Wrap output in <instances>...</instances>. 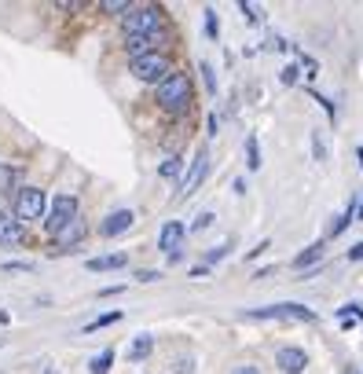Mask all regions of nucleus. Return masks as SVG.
Returning <instances> with one entry per match:
<instances>
[{"label":"nucleus","mask_w":363,"mask_h":374,"mask_svg":"<svg viewBox=\"0 0 363 374\" xmlns=\"http://www.w3.org/2000/svg\"><path fill=\"white\" fill-rule=\"evenodd\" d=\"M348 374H360V371H348Z\"/></svg>","instance_id":"33"},{"label":"nucleus","mask_w":363,"mask_h":374,"mask_svg":"<svg viewBox=\"0 0 363 374\" xmlns=\"http://www.w3.org/2000/svg\"><path fill=\"white\" fill-rule=\"evenodd\" d=\"M353 213H356V205L348 202V205H345V213H338V216H334V221H330V228H327V235H330V239H338L341 231H345L348 224H353Z\"/></svg>","instance_id":"15"},{"label":"nucleus","mask_w":363,"mask_h":374,"mask_svg":"<svg viewBox=\"0 0 363 374\" xmlns=\"http://www.w3.org/2000/svg\"><path fill=\"white\" fill-rule=\"evenodd\" d=\"M250 169H261V154H257V136H250Z\"/></svg>","instance_id":"22"},{"label":"nucleus","mask_w":363,"mask_h":374,"mask_svg":"<svg viewBox=\"0 0 363 374\" xmlns=\"http://www.w3.org/2000/svg\"><path fill=\"white\" fill-rule=\"evenodd\" d=\"M110 364H114V349H103V352L92 359V364H88V374H107Z\"/></svg>","instance_id":"18"},{"label":"nucleus","mask_w":363,"mask_h":374,"mask_svg":"<svg viewBox=\"0 0 363 374\" xmlns=\"http://www.w3.org/2000/svg\"><path fill=\"white\" fill-rule=\"evenodd\" d=\"M128 67H133V74L140 77V81H158L162 85L165 77H169V59L158 56V51H151V56H144V59H133Z\"/></svg>","instance_id":"6"},{"label":"nucleus","mask_w":363,"mask_h":374,"mask_svg":"<svg viewBox=\"0 0 363 374\" xmlns=\"http://www.w3.org/2000/svg\"><path fill=\"white\" fill-rule=\"evenodd\" d=\"M319 257H323V242H316V246H308L305 253H297V257H294V268H308V264H316Z\"/></svg>","instance_id":"17"},{"label":"nucleus","mask_w":363,"mask_h":374,"mask_svg":"<svg viewBox=\"0 0 363 374\" xmlns=\"http://www.w3.org/2000/svg\"><path fill=\"white\" fill-rule=\"evenodd\" d=\"M239 8H242V15L250 19V22H261V8H257V4H246V0H242Z\"/></svg>","instance_id":"21"},{"label":"nucleus","mask_w":363,"mask_h":374,"mask_svg":"<svg viewBox=\"0 0 363 374\" xmlns=\"http://www.w3.org/2000/svg\"><path fill=\"white\" fill-rule=\"evenodd\" d=\"M158 103L165 110H184L191 103V77L187 74H169L158 85Z\"/></svg>","instance_id":"1"},{"label":"nucleus","mask_w":363,"mask_h":374,"mask_svg":"<svg viewBox=\"0 0 363 374\" xmlns=\"http://www.w3.org/2000/svg\"><path fill=\"white\" fill-rule=\"evenodd\" d=\"M44 210H48V198H44L41 187H22V191H19V198H15V216H19V224H22V221H41Z\"/></svg>","instance_id":"4"},{"label":"nucleus","mask_w":363,"mask_h":374,"mask_svg":"<svg viewBox=\"0 0 363 374\" xmlns=\"http://www.w3.org/2000/svg\"><path fill=\"white\" fill-rule=\"evenodd\" d=\"M133 224H136V213H133V210H118V213H110L107 221L99 224V231H103L107 239H114V235H121V231H128Z\"/></svg>","instance_id":"10"},{"label":"nucleus","mask_w":363,"mask_h":374,"mask_svg":"<svg viewBox=\"0 0 363 374\" xmlns=\"http://www.w3.org/2000/svg\"><path fill=\"white\" fill-rule=\"evenodd\" d=\"M205 173H210V151L199 147V154H194V162H191L187 176L180 180V195H176V198H191L194 191H199V184L205 180Z\"/></svg>","instance_id":"7"},{"label":"nucleus","mask_w":363,"mask_h":374,"mask_svg":"<svg viewBox=\"0 0 363 374\" xmlns=\"http://www.w3.org/2000/svg\"><path fill=\"white\" fill-rule=\"evenodd\" d=\"M356 158H360V165H363V147H360V151H356Z\"/></svg>","instance_id":"31"},{"label":"nucleus","mask_w":363,"mask_h":374,"mask_svg":"<svg viewBox=\"0 0 363 374\" xmlns=\"http://www.w3.org/2000/svg\"><path fill=\"white\" fill-rule=\"evenodd\" d=\"M231 374H261V371H257V367H250V364H242V367H235Z\"/></svg>","instance_id":"30"},{"label":"nucleus","mask_w":363,"mask_h":374,"mask_svg":"<svg viewBox=\"0 0 363 374\" xmlns=\"http://www.w3.org/2000/svg\"><path fill=\"white\" fill-rule=\"evenodd\" d=\"M297 74H301V67H287L279 77H282V85H294V81H297Z\"/></svg>","instance_id":"26"},{"label":"nucleus","mask_w":363,"mask_h":374,"mask_svg":"<svg viewBox=\"0 0 363 374\" xmlns=\"http://www.w3.org/2000/svg\"><path fill=\"white\" fill-rule=\"evenodd\" d=\"M165 26L158 8H133L125 15V37H158V30Z\"/></svg>","instance_id":"2"},{"label":"nucleus","mask_w":363,"mask_h":374,"mask_svg":"<svg viewBox=\"0 0 363 374\" xmlns=\"http://www.w3.org/2000/svg\"><path fill=\"white\" fill-rule=\"evenodd\" d=\"M180 173V158H169V162H162V176H176Z\"/></svg>","instance_id":"23"},{"label":"nucleus","mask_w":363,"mask_h":374,"mask_svg":"<svg viewBox=\"0 0 363 374\" xmlns=\"http://www.w3.org/2000/svg\"><path fill=\"white\" fill-rule=\"evenodd\" d=\"M19 242H22V224L0 210V246H19Z\"/></svg>","instance_id":"11"},{"label":"nucleus","mask_w":363,"mask_h":374,"mask_svg":"<svg viewBox=\"0 0 363 374\" xmlns=\"http://www.w3.org/2000/svg\"><path fill=\"white\" fill-rule=\"evenodd\" d=\"M356 213H360V221H363V205H360V210H356Z\"/></svg>","instance_id":"32"},{"label":"nucleus","mask_w":363,"mask_h":374,"mask_svg":"<svg viewBox=\"0 0 363 374\" xmlns=\"http://www.w3.org/2000/svg\"><path fill=\"white\" fill-rule=\"evenodd\" d=\"M217 33H220V22H217V11H205V37H210V41H217Z\"/></svg>","instance_id":"20"},{"label":"nucleus","mask_w":363,"mask_h":374,"mask_svg":"<svg viewBox=\"0 0 363 374\" xmlns=\"http://www.w3.org/2000/svg\"><path fill=\"white\" fill-rule=\"evenodd\" d=\"M202 74H205V85H210V92H217V77H213V67H210V62H202Z\"/></svg>","instance_id":"27"},{"label":"nucleus","mask_w":363,"mask_h":374,"mask_svg":"<svg viewBox=\"0 0 363 374\" xmlns=\"http://www.w3.org/2000/svg\"><path fill=\"white\" fill-rule=\"evenodd\" d=\"M250 319H294V323H316V312L305 305H271V308H253Z\"/></svg>","instance_id":"5"},{"label":"nucleus","mask_w":363,"mask_h":374,"mask_svg":"<svg viewBox=\"0 0 363 374\" xmlns=\"http://www.w3.org/2000/svg\"><path fill=\"white\" fill-rule=\"evenodd\" d=\"M276 367L282 371V374H301L305 367H308V356H305V349H279L276 352Z\"/></svg>","instance_id":"8"},{"label":"nucleus","mask_w":363,"mask_h":374,"mask_svg":"<svg viewBox=\"0 0 363 374\" xmlns=\"http://www.w3.org/2000/svg\"><path fill=\"white\" fill-rule=\"evenodd\" d=\"M210 221H213V213H202L199 221H194V231H202V228H210Z\"/></svg>","instance_id":"28"},{"label":"nucleus","mask_w":363,"mask_h":374,"mask_svg":"<svg viewBox=\"0 0 363 374\" xmlns=\"http://www.w3.org/2000/svg\"><path fill=\"white\" fill-rule=\"evenodd\" d=\"M99 8H103V11H133L125 0H107V4H99Z\"/></svg>","instance_id":"24"},{"label":"nucleus","mask_w":363,"mask_h":374,"mask_svg":"<svg viewBox=\"0 0 363 374\" xmlns=\"http://www.w3.org/2000/svg\"><path fill=\"white\" fill-rule=\"evenodd\" d=\"M360 257H363V242H356V246L348 250V261H360Z\"/></svg>","instance_id":"29"},{"label":"nucleus","mask_w":363,"mask_h":374,"mask_svg":"<svg viewBox=\"0 0 363 374\" xmlns=\"http://www.w3.org/2000/svg\"><path fill=\"white\" fill-rule=\"evenodd\" d=\"M118 319H121V312H107V316H99V319H92V323H88L85 330L92 334V330H99V327H110V323H118Z\"/></svg>","instance_id":"19"},{"label":"nucleus","mask_w":363,"mask_h":374,"mask_svg":"<svg viewBox=\"0 0 363 374\" xmlns=\"http://www.w3.org/2000/svg\"><path fill=\"white\" fill-rule=\"evenodd\" d=\"M81 239H85V224H81V221H74L70 228H62L59 235H56V246H77Z\"/></svg>","instance_id":"14"},{"label":"nucleus","mask_w":363,"mask_h":374,"mask_svg":"<svg viewBox=\"0 0 363 374\" xmlns=\"http://www.w3.org/2000/svg\"><path fill=\"white\" fill-rule=\"evenodd\" d=\"M154 349V338H147V334H140V338L128 345V359H144L147 352Z\"/></svg>","instance_id":"16"},{"label":"nucleus","mask_w":363,"mask_h":374,"mask_svg":"<svg viewBox=\"0 0 363 374\" xmlns=\"http://www.w3.org/2000/svg\"><path fill=\"white\" fill-rule=\"evenodd\" d=\"M301 70H308V77H316V70H319V62H316L312 56H301Z\"/></svg>","instance_id":"25"},{"label":"nucleus","mask_w":363,"mask_h":374,"mask_svg":"<svg viewBox=\"0 0 363 374\" xmlns=\"http://www.w3.org/2000/svg\"><path fill=\"white\" fill-rule=\"evenodd\" d=\"M128 264V253H107V257H92L85 268L88 272H114V268H125Z\"/></svg>","instance_id":"12"},{"label":"nucleus","mask_w":363,"mask_h":374,"mask_svg":"<svg viewBox=\"0 0 363 374\" xmlns=\"http://www.w3.org/2000/svg\"><path fill=\"white\" fill-rule=\"evenodd\" d=\"M77 221V198L74 195H56V202H51V210H48V235H59L62 228H70Z\"/></svg>","instance_id":"3"},{"label":"nucleus","mask_w":363,"mask_h":374,"mask_svg":"<svg viewBox=\"0 0 363 374\" xmlns=\"http://www.w3.org/2000/svg\"><path fill=\"white\" fill-rule=\"evenodd\" d=\"M154 41L158 37H125V51H128V59H144L154 51Z\"/></svg>","instance_id":"13"},{"label":"nucleus","mask_w":363,"mask_h":374,"mask_svg":"<svg viewBox=\"0 0 363 374\" xmlns=\"http://www.w3.org/2000/svg\"><path fill=\"white\" fill-rule=\"evenodd\" d=\"M184 235H187V228L180 224V221H169L162 228V235H158V250H165L169 257H176V250H180V242H184Z\"/></svg>","instance_id":"9"}]
</instances>
